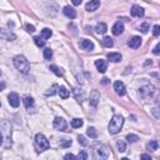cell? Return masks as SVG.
<instances>
[{"label": "cell", "instance_id": "4fadbf2b", "mask_svg": "<svg viewBox=\"0 0 160 160\" xmlns=\"http://www.w3.org/2000/svg\"><path fill=\"white\" fill-rule=\"evenodd\" d=\"M130 14L135 18H141V16H144V9L140 5H133L132 10H130Z\"/></svg>", "mask_w": 160, "mask_h": 160}, {"label": "cell", "instance_id": "e0dca14e", "mask_svg": "<svg viewBox=\"0 0 160 160\" xmlns=\"http://www.w3.org/2000/svg\"><path fill=\"white\" fill-rule=\"evenodd\" d=\"M63 13H64V15L70 18V19H75L76 18V11L71 6H65V8H64V10H63Z\"/></svg>", "mask_w": 160, "mask_h": 160}, {"label": "cell", "instance_id": "7a4b0ae2", "mask_svg": "<svg viewBox=\"0 0 160 160\" xmlns=\"http://www.w3.org/2000/svg\"><path fill=\"white\" fill-rule=\"evenodd\" d=\"M124 125V118L121 115H114L109 123V133L110 134H118Z\"/></svg>", "mask_w": 160, "mask_h": 160}, {"label": "cell", "instance_id": "b9f144b4", "mask_svg": "<svg viewBox=\"0 0 160 160\" xmlns=\"http://www.w3.org/2000/svg\"><path fill=\"white\" fill-rule=\"evenodd\" d=\"M159 48H160V45H159V44H158V45L154 48V51H153V53H154L155 55H158V54H159Z\"/></svg>", "mask_w": 160, "mask_h": 160}, {"label": "cell", "instance_id": "f1b7e54d", "mask_svg": "<svg viewBox=\"0 0 160 160\" xmlns=\"http://www.w3.org/2000/svg\"><path fill=\"white\" fill-rule=\"evenodd\" d=\"M34 41H35V44H37V46H39V48H43V46H45V39H43L41 37H35L34 38Z\"/></svg>", "mask_w": 160, "mask_h": 160}, {"label": "cell", "instance_id": "52a82bcc", "mask_svg": "<svg viewBox=\"0 0 160 160\" xmlns=\"http://www.w3.org/2000/svg\"><path fill=\"white\" fill-rule=\"evenodd\" d=\"M0 39L11 41V40H15L16 39V35L13 33V31H10L8 29H4V28L0 26Z\"/></svg>", "mask_w": 160, "mask_h": 160}, {"label": "cell", "instance_id": "8d00e7d4", "mask_svg": "<svg viewBox=\"0 0 160 160\" xmlns=\"http://www.w3.org/2000/svg\"><path fill=\"white\" fill-rule=\"evenodd\" d=\"M76 159H80V160H86L88 159V154L85 151H80L79 155L76 156Z\"/></svg>", "mask_w": 160, "mask_h": 160}, {"label": "cell", "instance_id": "d6a6232c", "mask_svg": "<svg viewBox=\"0 0 160 160\" xmlns=\"http://www.w3.org/2000/svg\"><path fill=\"white\" fill-rule=\"evenodd\" d=\"M60 148H68L71 145V140H68V139H60V143H59Z\"/></svg>", "mask_w": 160, "mask_h": 160}, {"label": "cell", "instance_id": "8fae6325", "mask_svg": "<svg viewBox=\"0 0 160 160\" xmlns=\"http://www.w3.org/2000/svg\"><path fill=\"white\" fill-rule=\"evenodd\" d=\"M114 90L115 93L119 95V97H123V95H125V85L123 81H115L114 83Z\"/></svg>", "mask_w": 160, "mask_h": 160}, {"label": "cell", "instance_id": "603a6c76", "mask_svg": "<svg viewBox=\"0 0 160 160\" xmlns=\"http://www.w3.org/2000/svg\"><path fill=\"white\" fill-rule=\"evenodd\" d=\"M23 103H24V105H25L26 109H30L31 106L34 105V99L31 98V97H25V98L23 99Z\"/></svg>", "mask_w": 160, "mask_h": 160}, {"label": "cell", "instance_id": "44dd1931", "mask_svg": "<svg viewBox=\"0 0 160 160\" xmlns=\"http://www.w3.org/2000/svg\"><path fill=\"white\" fill-rule=\"evenodd\" d=\"M108 59L110 61H113V63H118V61L121 60V54H119V53H109Z\"/></svg>", "mask_w": 160, "mask_h": 160}, {"label": "cell", "instance_id": "7bdbcfd3", "mask_svg": "<svg viewBox=\"0 0 160 160\" xmlns=\"http://www.w3.org/2000/svg\"><path fill=\"white\" fill-rule=\"evenodd\" d=\"M141 159H145V160H151V158H150L149 155H146V154H144V155H141Z\"/></svg>", "mask_w": 160, "mask_h": 160}, {"label": "cell", "instance_id": "c3c4849f", "mask_svg": "<svg viewBox=\"0 0 160 160\" xmlns=\"http://www.w3.org/2000/svg\"><path fill=\"white\" fill-rule=\"evenodd\" d=\"M0 76H2V70H0Z\"/></svg>", "mask_w": 160, "mask_h": 160}, {"label": "cell", "instance_id": "30bf717a", "mask_svg": "<svg viewBox=\"0 0 160 160\" xmlns=\"http://www.w3.org/2000/svg\"><path fill=\"white\" fill-rule=\"evenodd\" d=\"M95 67L99 70V73H105L108 69V63L104 59H98V60H95Z\"/></svg>", "mask_w": 160, "mask_h": 160}, {"label": "cell", "instance_id": "1f68e13d", "mask_svg": "<svg viewBox=\"0 0 160 160\" xmlns=\"http://www.w3.org/2000/svg\"><path fill=\"white\" fill-rule=\"evenodd\" d=\"M55 75H58V76H63V71L56 67V65H50V68H49Z\"/></svg>", "mask_w": 160, "mask_h": 160}, {"label": "cell", "instance_id": "681fc988", "mask_svg": "<svg viewBox=\"0 0 160 160\" xmlns=\"http://www.w3.org/2000/svg\"><path fill=\"white\" fill-rule=\"evenodd\" d=\"M0 106H2V103H0Z\"/></svg>", "mask_w": 160, "mask_h": 160}, {"label": "cell", "instance_id": "ba28073f", "mask_svg": "<svg viewBox=\"0 0 160 160\" xmlns=\"http://www.w3.org/2000/svg\"><path fill=\"white\" fill-rule=\"evenodd\" d=\"M99 100H100V93L98 90H93L90 93V98H89V103L90 105L93 106H97L99 104Z\"/></svg>", "mask_w": 160, "mask_h": 160}, {"label": "cell", "instance_id": "9c48e42d", "mask_svg": "<svg viewBox=\"0 0 160 160\" xmlns=\"http://www.w3.org/2000/svg\"><path fill=\"white\" fill-rule=\"evenodd\" d=\"M8 100H9V104L13 106V108H18L19 104H20V99H19V95L16 93H10L8 95Z\"/></svg>", "mask_w": 160, "mask_h": 160}, {"label": "cell", "instance_id": "836d02e7", "mask_svg": "<svg viewBox=\"0 0 160 160\" xmlns=\"http://www.w3.org/2000/svg\"><path fill=\"white\" fill-rule=\"evenodd\" d=\"M44 58L46 60H50L53 58V51H51L50 48H45V50H44Z\"/></svg>", "mask_w": 160, "mask_h": 160}, {"label": "cell", "instance_id": "8992f818", "mask_svg": "<svg viewBox=\"0 0 160 160\" xmlns=\"http://www.w3.org/2000/svg\"><path fill=\"white\" fill-rule=\"evenodd\" d=\"M54 128L56 130H60V132H68V124H67V120L63 119V118H59L56 116L55 120H54Z\"/></svg>", "mask_w": 160, "mask_h": 160}, {"label": "cell", "instance_id": "5b68a950", "mask_svg": "<svg viewBox=\"0 0 160 160\" xmlns=\"http://www.w3.org/2000/svg\"><path fill=\"white\" fill-rule=\"evenodd\" d=\"M155 89L153 85L148 84V85H144L139 89V95H140V98L143 99H148V98H151L153 97V94H154Z\"/></svg>", "mask_w": 160, "mask_h": 160}, {"label": "cell", "instance_id": "e575fe53", "mask_svg": "<svg viewBox=\"0 0 160 160\" xmlns=\"http://www.w3.org/2000/svg\"><path fill=\"white\" fill-rule=\"evenodd\" d=\"M25 29H26L28 33H30V34L35 31V26H34V25H30V24H26V25H25Z\"/></svg>", "mask_w": 160, "mask_h": 160}, {"label": "cell", "instance_id": "60d3db41", "mask_svg": "<svg viewBox=\"0 0 160 160\" xmlns=\"http://www.w3.org/2000/svg\"><path fill=\"white\" fill-rule=\"evenodd\" d=\"M64 159H76V156L73 155V154H67L65 156H64Z\"/></svg>", "mask_w": 160, "mask_h": 160}, {"label": "cell", "instance_id": "5bb4252c", "mask_svg": "<svg viewBox=\"0 0 160 160\" xmlns=\"http://www.w3.org/2000/svg\"><path fill=\"white\" fill-rule=\"evenodd\" d=\"M141 38L140 37H133L129 41H128V45H129L132 49H138L141 45Z\"/></svg>", "mask_w": 160, "mask_h": 160}, {"label": "cell", "instance_id": "d4e9b609", "mask_svg": "<svg viewBox=\"0 0 160 160\" xmlns=\"http://www.w3.org/2000/svg\"><path fill=\"white\" fill-rule=\"evenodd\" d=\"M51 35H53V31H51L49 28H44V29L41 30V38H43V39H49Z\"/></svg>", "mask_w": 160, "mask_h": 160}, {"label": "cell", "instance_id": "277c9868", "mask_svg": "<svg viewBox=\"0 0 160 160\" xmlns=\"http://www.w3.org/2000/svg\"><path fill=\"white\" fill-rule=\"evenodd\" d=\"M94 150H95L97 156L100 159H108L110 155V149L104 144H97L94 146Z\"/></svg>", "mask_w": 160, "mask_h": 160}, {"label": "cell", "instance_id": "7c38bea8", "mask_svg": "<svg viewBox=\"0 0 160 160\" xmlns=\"http://www.w3.org/2000/svg\"><path fill=\"white\" fill-rule=\"evenodd\" d=\"M100 6V0H90V2L85 5L86 11H95Z\"/></svg>", "mask_w": 160, "mask_h": 160}, {"label": "cell", "instance_id": "ac0fdd59", "mask_svg": "<svg viewBox=\"0 0 160 160\" xmlns=\"http://www.w3.org/2000/svg\"><path fill=\"white\" fill-rule=\"evenodd\" d=\"M108 30V26L105 23H98L95 25V33L97 34H105Z\"/></svg>", "mask_w": 160, "mask_h": 160}, {"label": "cell", "instance_id": "bcb514c9", "mask_svg": "<svg viewBox=\"0 0 160 160\" xmlns=\"http://www.w3.org/2000/svg\"><path fill=\"white\" fill-rule=\"evenodd\" d=\"M154 114H155V118L159 119V115H158V109H154Z\"/></svg>", "mask_w": 160, "mask_h": 160}, {"label": "cell", "instance_id": "ee69618b", "mask_svg": "<svg viewBox=\"0 0 160 160\" xmlns=\"http://www.w3.org/2000/svg\"><path fill=\"white\" fill-rule=\"evenodd\" d=\"M102 83H103V84H104V85H106V84H108V83H109V79H108V78H104V79H103V80H102Z\"/></svg>", "mask_w": 160, "mask_h": 160}, {"label": "cell", "instance_id": "2e32d148", "mask_svg": "<svg viewBox=\"0 0 160 160\" xmlns=\"http://www.w3.org/2000/svg\"><path fill=\"white\" fill-rule=\"evenodd\" d=\"M111 31H113V34L116 35V37L120 35V34H123V31H124V25H123V23H120V21L115 23L114 26H113V29H111Z\"/></svg>", "mask_w": 160, "mask_h": 160}, {"label": "cell", "instance_id": "9a60e30c", "mask_svg": "<svg viewBox=\"0 0 160 160\" xmlns=\"http://www.w3.org/2000/svg\"><path fill=\"white\" fill-rule=\"evenodd\" d=\"M79 45H80V48H81V49L88 50V51H90V50H93V49H94V44H93V41L88 40V39H81Z\"/></svg>", "mask_w": 160, "mask_h": 160}, {"label": "cell", "instance_id": "3957f363", "mask_svg": "<svg viewBox=\"0 0 160 160\" xmlns=\"http://www.w3.org/2000/svg\"><path fill=\"white\" fill-rule=\"evenodd\" d=\"M35 145H37L39 153L45 151V150H48V149L50 148V144H49L48 139H46L45 135L41 134V133H39V134L35 135Z\"/></svg>", "mask_w": 160, "mask_h": 160}, {"label": "cell", "instance_id": "4dcf8cb0", "mask_svg": "<svg viewBox=\"0 0 160 160\" xmlns=\"http://www.w3.org/2000/svg\"><path fill=\"white\" fill-rule=\"evenodd\" d=\"M126 140L129 141V143H136L139 140V136L135 135V134H128L126 135Z\"/></svg>", "mask_w": 160, "mask_h": 160}, {"label": "cell", "instance_id": "f6af8a7d", "mask_svg": "<svg viewBox=\"0 0 160 160\" xmlns=\"http://www.w3.org/2000/svg\"><path fill=\"white\" fill-rule=\"evenodd\" d=\"M3 140H4V138H3V133L0 132V145H3Z\"/></svg>", "mask_w": 160, "mask_h": 160}, {"label": "cell", "instance_id": "f546056e", "mask_svg": "<svg viewBox=\"0 0 160 160\" xmlns=\"http://www.w3.org/2000/svg\"><path fill=\"white\" fill-rule=\"evenodd\" d=\"M116 148H118V150H119L120 153H124V151L126 150V144H125V141L118 140V141H116Z\"/></svg>", "mask_w": 160, "mask_h": 160}, {"label": "cell", "instance_id": "ffe728a7", "mask_svg": "<svg viewBox=\"0 0 160 160\" xmlns=\"http://www.w3.org/2000/svg\"><path fill=\"white\" fill-rule=\"evenodd\" d=\"M58 93H59V95H60V98H61V99H68V98H69V95H70L69 90H68L65 86H60V88H59V90H58Z\"/></svg>", "mask_w": 160, "mask_h": 160}, {"label": "cell", "instance_id": "cb8c5ba5", "mask_svg": "<svg viewBox=\"0 0 160 160\" xmlns=\"http://www.w3.org/2000/svg\"><path fill=\"white\" fill-rule=\"evenodd\" d=\"M86 135L90 136L91 139H97V138H98V132H97V129H95V128H88Z\"/></svg>", "mask_w": 160, "mask_h": 160}, {"label": "cell", "instance_id": "7402d4cb", "mask_svg": "<svg viewBox=\"0 0 160 160\" xmlns=\"http://www.w3.org/2000/svg\"><path fill=\"white\" fill-rule=\"evenodd\" d=\"M158 146H159V144H158L156 140H150V141L146 144V149H148L149 151H156V150H158Z\"/></svg>", "mask_w": 160, "mask_h": 160}, {"label": "cell", "instance_id": "484cf974", "mask_svg": "<svg viewBox=\"0 0 160 160\" xmlns=\"http://www.w3.org/2000/svg\"><path fill=\"white\" fill-rule=\"evenodd\" d=\"M102 43H103V45H104L105 48H111V46L114 45V41H113V39H111L110 37H105V38L102 40Z\"/></svg>", "mask_w": 160, "mask_h": 160}, {"label": "cell", "instance_id": "83f0119b", "mask_svg": "<svg viewBox=\"0 0 160 160\" xmlns=\"http://www.w3.org/2000/svg\"><path fill=\"white\" fill-rule=\"evenodd\" d=\"M83 124H84L83 119H78V118H76V119H73V120H71V126L75 128V129H78V128H81Z\"/></svg>", "mask_w": 160, "mask_h": 160}, {"label": "cell", "instance_id": "ab89813d", "mask_svg": "<svg viewBox=\"0 0 160 160\" xmlns=\"http://www.w3.org/2000/svg\"><path fill=\"white\" fill-rule=\"evenodd\" d=\"M71 3H73V5L78 6V5H80L83 3V0H71Z\"/></svg>", "mask_w": 160, "mask_h": 160}, {"label": "cell", "instance_id": "74e56055", "mask_svg": "<svg viewBox=\"0 0 160 160\" xmlns=\"http://www.w3.org/2000/svg\"><path fill=\"white\" fill-rule=\"evenodd\" d=\"M148 29H149V24L148 23H144L140 25V30L143 31V33H148Z\"/></svg>", "mask_w": 160, "mask_h": 160}, {"label": "cell", "instance_id": "d6986e66", "mask_svg": "<svg viewBox=\"0 0 160 160\" xmlns=\"http://www.w3.org/2000/svg\"><path fill=\"white\" fill-rule=\"evenodd\" d=\"M73 93H74L75 99H76L79 103H83V100H84V91H83L81 89H79V88H75Z\"/></svg>", "mask_w": 160, "mask_h": 160}, {"label": "cell", "instance_id": "4316f807", "mask_svg": "<svg viewBox=\"0 0 160 160\" xmlns=\"http://www.w3.org/2000/svg\"><path fill=\"white\" fill-rule=\"evenodd\" d=\"M58 90H59V85H58V84H53V85H51V88H49V89H48V91H46L45 94L48 95V97H49V95L51 97V95L56 94V91H58Z\"/></svg>", "mask_w": 160, "mask_h": 160}, {"label": "cell", "instance_id": "6da1fadb", "mask_svg": "<svg viewBox=\"0 0 160 160\" xmlns=\"http://www.w3.org/2000/svg\"><path fill=\"white\" fill-rule=\"evenodd\" d=\"M13 64L14 67L21 73V74H28L30 70V63L28 61V59L23 55H16L13 59Z\"/></svg>", "mask_w": 160, "mask_h": 160}, {"label": "cell", "instance_id": "f35d334b", "mask_svg": "<svg viewBox=\"0 0 160 160\" xmlns=\"http://www.w3.org/2000/svg\"><path fill=\"white\" fill-rule=\"evenodd\" d=\"M153 34H154V37H159V34H160V26H159V25H155V26H154Z\"/></svg>", "mask_w": 160, "mask_h": 160}, {"label": "cell", "instance_id": "d590c367", "mask_svg": "<svg viewBox=\"0 0 160 160\" xmlns=\"http://www.w3.org/2000/svg\"><path fill=\"white\" fill-rule=\"evenodd\" d=\"M78 140H79V143H80L83 146H86V145H88V141H86V139H85L83 135H79V136H78Z\"/></svg>", "mask_w": 160, "mask_h": 160}, {"label": "cell", "instance_id": "7dc6e473", "mask_svg": "<svg viewBox=\"0 0 160 160\" xmlns=\"http://www.w3.org/2000/svg\"><path fill=\"white\" fill-rule=\"evenodd\" d=\"M5 88V83H2V84H0V90H3Z\"/></svg>", "mask_w": 160, "mask_h": 160}]
</instances>
